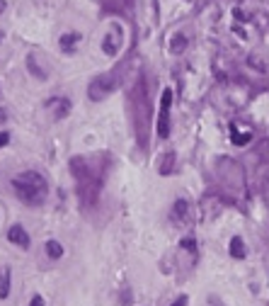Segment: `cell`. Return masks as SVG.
<instances>
[{"instance_id": "1", "label": "cell", "mask_w": 269, "mask_h": 306, "mask_svg": "<svg viewBox=\"0 0 269 306\" xmlns=\"http://www.w3.org/2000/svg\"><path fill=\"white\" fill-rule=\"evenodd\" d=\"M10 185H12L17 199L24 202L27 207H41L49 197V183L39 170H24V173L15 175Z\"/></svg>"}, {"instance_id": "2", "label": "cell", "mask_w": 269, "mask_h": 306, "mask_svg": "<svg viewBox=\"0 0 269 306\" xmlns=\"http://www.w3.org/2000/svg\"><path fill=\"white\" fill-rule=\"evenodd\" d=\"M119 88V80L114 78V75H97L90 85H87V97L92 100V102H100V100H104V97H109L114 90Z\"/></svg>"}, {"instance_id": "3", "label": "cell", "mask_w": 269, "mask_h": 306, "mask_svg": "<svg viewBox=\"0 0 269 306\" xmlns=\"http://www.w3.org/2000/svg\"><path fill=\"white\" fill-rule=\"evenodd\" d=\"M170 105H172V90L165 88V90H163V97H160L158 124H155V131H158L160 139H167V136H170Z\"/></svg>"}, {"instance_id": "4", "label": "cell", "mask_w": 269, "mask_h": 306, "mask_svg": "<svg viewBox=\"0 0 269 306\" xmlns=\"http://www.w3.org/2000/svg\"><path fill=\"white\" fill-rule=\"evenodd\" d=\"M46 107L51 110V115H54V119H66L68 115H70V100L63 97V95H54L49 102H46Z\"/></svg>"}, {"instance_id": "5", "label": "cell", "mask_w": 269, "mask_h": 306, "mask_svg": "<svg viewBox=\"0 0 269 306\" xmlns=\"http://www.w3.org/2000/svg\"><path fill=\"white\" fill-rule=\"evenodd\" d=\"M7 241L15 243V245H20L22 250H27V248L32 245V238H29V234L24 231L22 224H12V226L7 229Z\"/></svg>"}, {"instance_id": "6", "label": "cell", "mask_w": 269, "mask_h": 306, "mask_svg": "<svg viewBox=\"0 0 269 306\" xmlns=\"http://www.w3.org/2000/svg\"><path fill=\"white\" fill-rule=\"evenodd\" d=\"M187 214H189V204H187L185 199H177L175 207H172V221H175V224H185V221L189 219Z\"/></svg>"}, {"instance_id": "7", "label": "cell", "mask_w": 269, "mask_h": 306, "mask_svg": "<svg viewBox=\"0 0 269 306\" xmlns=\"http://www.w3.org/2000/svg\"><path fill=\"white\" fill-rule=\"evenodd\" d=\"M10 287H12V270H10V267H2V270H0V299H7V297H10Z\"/></svg>"}, {"instance_id": "8", "label": "cell", "mask_w": 269, "mask_h": 306, "mask_svg": "<svg viewBox=\"0 0 269 306\" xmlns=\"http://www.w3.org/2000/svg\"><path fill=\"white\" fill-rule=\"evenodd\" d=\"M46 255L51 258V260H61L63 258V245L59 243V241H46Z\"/></svg>"}, {"instance_id": "9", "label": "cell", "mask_w": 269, "mask_h": 306, "mask_svg": "<svg viewBox=\"0 0 269 306\" xmlns=\"http://www.w3.org/2000/svg\"><path fill=\"white\" fill-rule=\"evenodd\" d=\"M78 42H80V34H78V32H66V34L61 37V49H63V51H70L73 47H78Z\"/></svg>"}, {"instance_id": "10", "label": "cell", "mask_w": 269, "mask_h": 306, "mask_svg": "<svg viewBox=\"0 0 269 306\" xmlns=\"http://www.w3.org/2000/svg\"><path fill=\"white\" fill-rule=\"evenodd\" d=\"M230 255H233V258H238V260H240V258H245V243H243V238H240V236H235V238L230 241Z\"/></svg>"}, {"instance_id": "11", "label": "cell", "mask_w": 269, "mask_h": 306, "mask_svg": "<svg viewBox=\"0 0 269 306\" xmlns=\"http://www.w3.org/2000/svg\"><path fill=\"white\" fill-rule=\"evenodd\" d=\"M172 165H175V153L170 151V153H165V161H163V165H160V175H170V170H172Z\"/></svg>"}, {"instance_id": "12", "label": "cell", "mask_w": 269, "mask_h": 306, "mask_svg": "<svg viewBox=\"0 0 269 306\" xmlns=\"http://www.w3.org/2000/svg\"><path fill=\"white\" fill-rule=\"evenodd\" d=\"M185 47H187V39H185V34H177V37L172 39V51H177V54H180Z\"/></svg>"}, {"instance_id": "13", "label": "cell", "mask_w": 269, "mask_h": 306, "mask_svg": "<svg viewBox=\"0 0 269 306\" xmlns=\"http://www.w3.org/2000/svg\"><path fill=\"white\" fill-rule=\"evenodd\" d=\"M10 143V131H0V148Z\"/></svg>"}, {"instance_id": "14", "label": "cell", "mask_w": 269, "mask_h": 306, "mask_svg": "<svg viewBox=\"0 0 269 306\" xmlns=\"http://www.w3.org/2000/svg\"><path fill=\"white\" fill-rule=\"evenodd\" d=\"M29 306H44V299H41L39 294H34V297H32V302H29Z\"/></svg>"}, {"instance_id": "15", "label": "cell", "mask_w": 269, "mask_h": 306, "mask_svg": "<svg viewBox=\"0 0 269 306\" xmlns=\"http://www.w3.org/2000/svg\"><path fill=\"white\" fill-rule=\"evenodd\" d=\"M170 306H187V297H185V294H182V297H177V299H175Z\"/></svg>"}, {"instance_id": "16", "label": "cell", "mask_w": 269, "mask_h": 306, "mask_svg": "<svg viewBox=\"0 0 269 306\" xmlns=\"http://www.w3.org/2000/svg\"><path fill=\"white\" fill-rule=\"evenodd\" d=\"M5 122H7V112H5V110L0 107V126H2Z\"/></svg>"}, {"instance_id": "17", "label": "cell", "mask_w": 269, "mask_h": 306, "mask_svg": "<svg viewBox=\"0 0 269 306\" xmlns=\"http://www.w3.org/2000/svg\"><path fill=\"white\" fill-rule=\"evenodd\" d=\"M5 7H7V2H5V0H0V15L5 12Z\"/></svg>"}, {"instance_id": "18", "label": "cell", "mask_w": 269, "mask_h": 306, "mask_svg": "<svg viewBox=\"0 0 269 306\" xmlns=\"http://www.w3.org/2000/svg\"><path fill=\"white\" fill-rule=\"evenodd\" d=\"M0 42H2V32H0Z\"/></svg>"}]
</instances>
